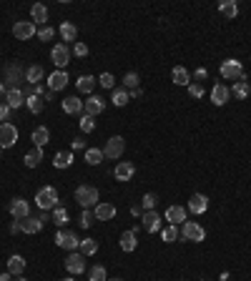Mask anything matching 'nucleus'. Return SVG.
I'll return each instance as SVG.
<instances>
[{"label": "nucleus", "mask_w": 251, "mask_h": 281, "mask_svg": "<svg viewBox=\"0 0 251 281\" xmlns=\"http://www.w3.org/2000/svg\"><path fill=\"white\" fill-rule=\"evenodd\" d=\"M83 108H86V113L88 116H98V113H103L106 111V101H103L100 96H88L86 101H83Z\"/></svg>", "instance_id": "nucleus-14"}, {"label": "nucleus", "mask_w": 251, "mask_h": 281, "mask_svg": "<svg viewBox=\"0 0 251 281\" xmlns=\"http://www.w3.org/2000/svg\"><path fill=\"white\" fill-rule=\"evenodd\" d=\"M219 10H221L228 20L239 15V5H236V0H221V3H219Z\"/></svg>", "instance_id": "nucleus-35"}, {"label": "nucleus", "mask_w": 251, "mask_h": 281, "mask_svg": "<svg viewBox=\"0 0 251 281\" xmlns=\"http://www.w3.org/2000/svg\"><path fill=\"white\" fill-rule=\"evenodd\" d=\"M123 151H126V138L123 136H111L106 141V148H103V156L111 158V161H118L123 156Z\"/></svg>", "instance_id": "nucleus-5"}, {"label": "nucleus", "mask_w": 251, "mask_h": 281, "mask_svg": "<svg viewBox=\"0 0 251 281\" xmlns=\"http://www.w3.org/2000/svg\"><path fill=\"white\" fill-rule=\"evenodd\" d=\"M241 76H246V73H244V66H241V60L228 58V60L221 63V78H226V80H239Z\"/></svg>", "instance_id": "nucleus-6"}, {"label": "nucleus", "mask_w": 251, "mask_h": 281, "mask_svg": "<svg viewBox=\"0 0 251 281\" xmlns=\"http://www.w3.org/2000/svg\"><path fill=\"white\" fill-rule=\"evenodd\" d=\"M60 38H63V43H75V38H78V28L73 26V23H63L60 26Z\"/></svg>", "instance_id": "nucleus-31"}, {"label": "nucleus", "mask_w": 251, "mask_h": 281, "mask_svg": "<svg viewBox=\"0 0 251 281\" xmlns=\"http://www.w3.org/2000/svg\"><path fill=\"white\" fill-rule=\"evenodd\" d=\"M171 80H174L176 85H191V73H188L183 66H176V68L171 71Z\"/></svg>", "instance_id": "nucleus-29"}, {"label": "nucleus", "mask_w": 251, "mask_h": 281, "mask_svg": "<svg viewBox=\"0 0 251 281\" xmlns=\"http://www.w3.org/2000/svg\"><path fill=\"white\" fill-rule=\"evenodd\" d=\"M66 269L75 276V274H83L86 271V256H83L80 251H71L66 256Z\"/></svg>", "instance_id": "nucleus-12"}, {"label": "nucleus", "mask_w": 251, "mask_h": 281, "mask_svg": "<svg viewBox=\"0 0 251 281\" xmlns=\"http://www.w3.org/2000/svg\"><path fill=\"white\" fill-rule=\"evenodd\" d=\"M0 93H8V91H5V83H0Z\"/></svg>", "instance_id": "nucleus-57"}, {"label": "nucleus", "mask_w": 251, "mask_h": 281, "mask_svg": "<svg viewBox=\"0 0 251 281\" xmlns=\"http://www.w3.org/2000/svg\"><path fill=\"white\" fill-rule=\"evenodd\" d=\"M18 143V128L13 123H0V148H13Z\"/></svg>", "instance_id": "nucleus-10"}, {"label": "nucleus", "mask_w": 251, "mask_h": 281, "mask_svg": "<svg viewBox=\"0 0 251 281\" xmlns=\"http://www.w3.org/2000/svg\"><path fill=\"white\" fill-rule=\"evenodd\" d=\"M156 204H158L156 193H143V199H141V208H143V211H153Z\"/></svg>", "instance_id": "nucleus-46"}, {"label": "nucleus", "mask_w": 251, "mask_h": 281, "mask_svg": "<svg viewBox=\"0 0 251 281\" xmlns=\"http://www.w3.org/2000/svg\"><path fill=\"white\" fill-rule=\"evenodd\" d=\"M53 35H55V30H53L50 26H40V28H38V38H40V40H50Z\"/></svg>", "instance_id": "nucleus-49"}, {"label": "nucleus", "mask_w": 251, "mask_h": 281, "mask_svg": "<svg viewBox=\"0 0 251 281\" xmlns=\"http://www.w3.org/2000/svg\"><path fill=\"white\" fill-rule=\"evenodd\" d=\"M25 105H28L30 113H40V111H43V98L35 96V93H28L25 96Z\"/></svg>", "instance_id": "nucleus-38"}, {"label": "nucleus", "mask_w": 251, "mask_h": 281, "mask_svg": "<svg viewBox=\"0 0 251 281\" xmlns=\"http://www.w3.org/2000/svg\"><path fill=\"white\" fill-rule=\"evenodd\" d=\"M40 229H43V221L38 216H28L25 221H20V231L23 233H40Z\"/></svg>", "instance_id": "nucleus-27"}, {"label": "nucleus", "mask_w": 251, "mask_h": 281, "mask_svg": "<svg viewBox=\"0 0 251 281\" xmlns=\"http://www.w3.org/2000/svg\"><path fill=\"white\" fill-rule=\"evenodd\" d=\"M228 98H231V91L226 88V83H216L211 88V103L214 105H226Z\"/></svg>", "instance_id": "nucleus-17"}, {"label": "nucleus", "mask_w": 251, "mask_h": 281, "mask_svg": "<svg viewBox=\"0 0 251 281\" xmlns=\"http://www.w3.org/2000/svg\"><path fill=\"white\" fill-rule=\"evenodd\" d=\"M98 83L103 85V88H108V91H113V85H116V78H113L111 73H100V76H98Z\"/></svg>", "instance_id": "nucleus-47"}, {"label": "nucleus", "mask_w": 251, "mask_h": 281, "mask_svg": "<svg viewBox=\"0 0 251 281\" xmlns=\"http://www.w3.org/2000/svg\"><path fill=\"white\" fill-rule=\"evenodd\" d=\"M231 96H236V98H241V101H246L249 98V93H251V85H249V80H246V76H241L239 80H234V85L231 88Z\"/></svg>", "instance_id": "nucleus-22"}, {"label": "nucleus", "mask_w": 251, "mask_h": 281, "mask_svg": "<svg viewBox=\"0 0 251 281\" xmlns=\"http://www.w3.org/2000/svg\"><path fill=\"white\" fill-rule=\"evenodd\" d=\"M35 204H38L40 211H53L58 206V191L53 186H43L35 193Z\"/></svg>", "instance_id": "nucleus-2"}, {"label": "nucleus", "mask_w": 251, "mask_h": 281, "mask_svg": "<svg viewBox=\"0 0 251 281\" xmlns=\"http://www.w3.org/2000/svg\"><path fill=\"white\" fill-rule=\"evenodd\" d=\"M88 281H108V276H106V266H100V264L91 266V269H88Z\"/></svg>", "instance_id": "nucleus-41"}, {"label": "nucleus", "mask_w": 251, "mask_h": 281, "mask_svg": "<svg viewBox=\"0 0 251 281\" xmlns=\"http://www.w3.org/2000/svg\"><path fill=\"white\" fill-rule=\"evenodd\" d=\"M96 80H98V78H93V76H80V78L75 80V88H78L80 93H91V91L96 88Z\"/></svg>", "instance_id": "nucleus-33"}, {"label": "nucleus", "mask_w": 251, "mask_h": 281, "mask_svg": "<svg viewBox=\"0 0 251 281\" xmlns=\"http://www.w3.org/2000/svg\"><path fill=\"white\" fill-rule=\"evenodd\" d=\"M18 231H20V221H13L10 224V233H18Z\"/></svg>", "instance_id": "nucleus-54"}, {"label": "nucleus", "mask_w": 251, "mask_h": 281, "mask_svg": "<svg viewBox=\"0 0 251 281\" xmlns=\"http://www.w3.org/2000/svg\"><path fill=\"white\" fill-rule=\"evenodd\" d=\"M71 55H73V51L66 46V43H55L53 51H50V60L58 66V71H66V66L71 63Z\"/></svg>", "instance_id": "nucleus-3"}, {"label": "nucleus", "mask_w": 251, "mask_h": 281, "mask_svg": "<svg viewBox=\"0 0 251 281\" xmlns=\"http://www.w3.org/2000/svg\"><path fill=\"white\" fill-rule=\"evenodd\" d=\"M73 55L86 58V55H88V46H86V43H80V40H75V43H73Z\"/></svg>", "instance_id": "nucleus-48"}, {"label": "nucleus", "mask_w": 251, "mask_h": 281, "mask_svg": "<svg viewBox=\"0 0 251 281\" xmlns=\"http://www.w3.org/2000/svg\"><path fill=\"white\" fill-rule=\"evenodd\" d=\"M10 111H13V108L3 101V103H0V123H5L8 121V116H10Z\"/></svg>", "instance_id": "nucleus-51"}, {"label": "nucleus", "mask_w": 251, "mask_h": 281, "mask_svg": "<svg viewBox=\"0 0 251 281\" xmlns=\"http://www.w3.org/2000/svg\"><path fill=\"white\" fill-rule=\"evenodd\" d=\"M78 251H80L83 256H93V254L98 251V241H96V239H80Z\"/></svg>", "instance_id": "nucleus-40"}, {"label": "nucleus", "mask_w": 251, "mask_h": 281, "mask_svg": "<svg viewBox=\"0 0 251 281\" xmlns=\"http://www.w3.org/2000/svg\"><path fill=\"white\" fill-rule=\"evenodd\" d=\"M78 126H80V131H83V133H93V128H96V121H93V116L83 113V116H80V121H78Z\"/></svg>", "instance_id": "nucleus-45"}, {"label": "nucleus", "mask_w": 251, "mask_h": 281, "mask_svg": "<svg viewBox=\"0 0 251 281\" xmlns=\"http://www.w3.org/2000/svg\"><path fill=\"white\" fill-rule=\"evenodd\" d=\"M71 163H73V153H71V151H58L55 158H53V166L55 168H68Z\"/></svg>", "instance_id": "nucleus-36"}, {"label": "nucleus", "mask_w": 251, "mask_h": 281, "mask_svg": "<svg viewBox=\"0 0 251 281\" xmlns=\"http://www.w3.org/2000/svg\"><path fill=\"white\" fill-rule=\"evenodd\" d=\"M43 76H46L43 66H30V68L25 71V80H28L30 85H38L40 80H43Z\"/></svg>", "instance_id": "nucleus-32"}, {"label": "nucleus", "mask_w": 251, "mask_h": 281, "mask_svg": "<svg viewBox=\"0 0 251 281\" xmlns=\"http://www.w3.org/2000/svg\"><path fill=\"white\" fill-rule=\"evenodd\" d=\"M63 281H75V279H63Z\"/></svg>", "instance_id": "nucleus-60"}, {"label": "nucleus", "mask_w": 251, "mask_h": 281, "mask_svg": "<svg viewBox=\"0 0 251 281\" xmlns=\"http://www.w3.org/2000/svg\"><path fill=\"white\" fill-rule=\"evenodd\" d=\"M30 20H33V23H38V26H46V20H48V8H46L43 3H35V5L30 8Z\"/></svg>", "instance_id": "nucleus-28"}, {"label": "nucleus", "mask_w": 251, "mask_h": 281, "mask_svg": "<svg viewBox=\"0 0 251 281\" xmlns=\"http://www.w3.org/2000/svg\"><path fill=\"white\" fill-rule=\"evenodd\" d=\"M93 213H96V221H111L113 216H116V206H113V204H106V201H100V204L93 208Z\"/></svg>", "instance_id": "nucleus-20"}, {"label": "nucleus", "mask_w": 251, "mask_h": 281, "mask_svg": "<svg viewBox=\"0 0 251 281\" xmlns=\"http://www.w3.org/2000/svg\"><path fill=\"white\" fill-rule=\"evenodd\" d=\"M103 148H88L86 151V163L88 166H98V163H103Z\"/></svg>", "instance_id": "nucleus-39"}, {"label": "nucleus", "mask_w": 251, "mask_h": 281, "mask_svg": "<svg viewBox=\"0 0 251 281\" xmlns=\"http://www.w3.org/2000/svg\"><path fill=\"white\" fill-rule=\"evenodd\" d=\"M40 161H43V148H33V151H28V153L23 156L25 168H35Z\"/></svg>", "instance_id": "nucleus-30"}, {"label": "nucleus", "mask_w": 251, "mask_h": 281, "mask_svg": "<svg viewBox=\"0 0 251 281\" xmlns=\"http://www.w3.org/2000/svg\"><path fill=\"white\" fill-rule=\"evenodd\" d=\"M118 246L126 251V254H131V251H136V246H138V239H136V231L133 229H128V231H123L121 233V241H118Z\"/></svg>", "instance_id": "nucleus-21"}, {"label": "nucleus", "mask_w": 251, "mask_h": 281, "mask_svg": "<svg viewBox=\"0 0 251 281\" xmlns=\"http://www.w3.org/2000/svg\"><path fill=\"white\" fill-rule=\"evenodd\" d=\"M166 221L174 224V226L183 224L186 221V208L183 206H169V208H166Z\"/></svg>", "instance_id": "nucleus-23"}, {"label": "nucleus", "mask_w": 251, "mask_h": 281, "mask_svg": "<svg viewBox=\"0 0 251 281\" xmlns=\"http://www.w3.org/2000/svg\"><path fill=\"white\" fill-rule=\"evenodd\" d=\"M203 281H206V279H203Z\"/></svg>", "instance_id": "nucleus-62"}, {"label": "nucleus", "mask_w": 251, "mask_h": 281, "mask_svg": "<svg viewBox=\"0 0 251 281\" xmlns=\"http://www.w3.org/2000/svg\"><path fill=\"white\" fill-rule=\"evenodd\" d=\"M60 108H63V113H68V116H78L83 111V101L78 96H68L66 101H60Z\"/></svg>", "instance_id": "nucleus-19"}, {"label": "nucleus", "mask_w": 251, "mask_h": 281, "mask_svg": "<svg viewBox=\"0 0 251 281\" xmlns=\"http://www.w3.org/2000/svg\"><path fill=\"white\" fill-rule=\"evenodd\" d=\"M188 93H191L194 98H201L203 96V85L201 83H191V85H188Z\"/></svg>", "instance_id": "nucleus-50"}, {"label": "nucleus", "mask_w": 251, "mask_h": 281, "mask_svg": "<svg viewBox=\"0 0 251 281\" xmlns=\"http://www.w3.org/2000/svg\"><path fill=\"white\" fill-rule=\"evenodd\" d=\"M0 151H3V148H0Z\"/></svg>", "instance_id": "nucleus-61"}, {"label": "nucleus", "mask_w": 251, "mask_h": 281, "mask_svg": "<svg viewBox=\"0 0 251 281\" xmlns=\"http://www.w3.org/2000/svg\"><path fill=\"white\" fill-rule=\"evenodd\" d=\"M15 281H28V279H25V276H18V279H15Z\"/></svg>", "instance_id": "nucleus-58"}, {"label": "nucleus", "mask_w": 251, "mask_h": 281, "mask_svg": "<svg viewBox=\"0 0 251 281\" xmlns=\"http://www.w3.org/2000/svg\"><path fill=\"white\" fill-rule=\"evenodd\" d=\"M194 78H196V80H203V78H208V71H206V68H199V71L194 73Z\"/></svg>", "instance_id": "nucleus-52"}, {"label": "nucleus", "mask_w": 251, "mask_h": 281, "mask_svg": "<svg viewBox=\"0 0 251 281\" xmlns=\"http://www.w3.org/2000/svg\"><path fill=\"white\" fill-rule=\"evenodd\" d=\"M8 211H10V216H13L15 221H25L28 216H30V204H28L25 199L15 196V199L8 204Z\"/></svg>", "instance_id": "nucleus-8"}, {"label": "nucleus", "mask_w": 251, "mask_h": 281, "mask_svg": "<svg viewBox=\"0 0 251 281\" xmlns=\"http://www.w3.org/2000/svg\"><path fill=\"white\" fill-rule=\"evenodd\" d=\"M30 141L35 143V148H43V146H48V141H50V131L46 126H38L35 131H33V136H30Z\"/></svg>", "instance_id": "nucleus-25"}, {"label": "nucleus", "mask_w": 251, "mask_h": 281, "mask_svg": "<svg viewBox=\"0 0 251 281\" xmlns=\"http://www.w3.org/2000/svg\"><path fill=\"white\" fill-rule=\"evenodd\" d=\"M108 281H123V279H108Z\"/></svg>", "instance_id": "nucleus-59"}, {"label": "nucleus", "mask_w": 251, "mask_h": 281, "mask_svg": "<svg viewBox=\"0 0 251 281\" xmlns=\"http://www.w3.org/2000/svg\"><path fill=\"white\" fill-rule=\"evenodd\" d=\"M68 73L66 71H53L50 76H48V88H50V93H55V91H63L68 85Z\"/></svg>", "instance_id": "nucleus-15"}, {"label": "nucleus", "mask_w": 251, "mask_h": 281, "mask_svg": "<svg viewBox=\"0 0 251 281\" xmlns=\"http://www.w3.org/2000/svg\"><path fill=\"white\" fill-rule=\"evenodd\" d=\"M55 244H58L60 249H66V251H75V249L80 246V239H78L73 231H58V233H55Z\"/></svg>", "instance_id": "nucleus-11"}, {"label": "nucleus", "mask_w": 251, "mask_h": 281, "mask_svg": "<svg viewBox=\"0 0 251 281\" xmlns=\"http://www.w3.org/2000/svg\"><path fill=\"white\" fill-rule=\"evenodd\" d=\"M181 236L186 241H203L206 239V231H203V226L201 224H196V221H183L181 224Z\"/></svg>", "instance_id": "nucleus-7"}, {"label": "nucleus", "mask_w": 251, "mask_h": 281, "mask_svg": "<svg viewBox=\"0 0 251 281\" xmlns=\"http://www.w3.org/2000/svg\"><path fill=\"white\" fill-rule=\"evenodd\" d=\"M50 219H53V224H55V226H66L71 216H68V211H66V208H63V206L58 204V206L53 208V213H50Z\"/></svg>", "instance_id": "nucleus-37"}, {"label": "nucleus", "mask_w": 251, "mask_h": 281, "mask_svg": "<svg viewBox=\"0 0 251 281\" xmlns=\"http://www.w3.org/2000/svg\"><path fill=\"white\" fill-rule=\"evenodd\" d=\"M13 35L18 40H30L33 35H38V28L33 20H18V23L13 26Z\"/></svg>", "instance_id": "nucleus-9"}, {"label": "nucleus", "mask_w": 251, "mask_h": 281, "mask_svg": "<svg viewBox=\"0 0 251 281\" xmlns=\"http://www.w3.org/2000/svg\"><path fill=\"white\" fill-rule=\"evenodd\" d=\"M5 103H8V105L13 108V111H15V108L25 105V93L20 91V88H13V91H8V93H5Z\"/></svg>", "instance_id": "nucleus-26"}, {"label": "nucleus", "mask_w": 251, "mask_h": 281, "mask_svg": "<svg viewBox=\"0 0 251 281\" xmlns=\"http://www.w3.org/2000/svg\"><path fill=\"white\" fill-rule=\"evenodd\" d=\"M161 239H163L166 244H174V241L178 239V226L169 224V226H166V229H161Z\"/></svg>", "instance_id": "nucleus-42"}, {"label": "nucleus", "mask_w": 251, "mask_h": 281, "mask_svg": "<svg viewBox=\"0 0 251 281\" xmlns=\"http://www.w3.org/2000/svg\"><path fill=\"white\" fill-rule=\"evenodd\" d=\"M206 208H208V199L203 196V193H194V196L188 199V211L191 213L201 216V213H206Z\"/></svg>", "instance_id": "nucleus-18"}, {"label": "nucleus", "mask_w": 251, "mask_h": 281, "mask_svg": "<svg viewBox=\"0 0 251 281\" xmlns=\"http://www.w3.org/2000/svg\"><path fill=\"white\" fill-rule=\"evenodd\" d=\"M73 196H75V204H80L83 208H96V206L100 204V201H98V188H93V186H86V183H83V186H78Z\"/></svg>", "instance_id": "nucleus-1"}, {"label": "nucleus", "mask_w": 251, "mask_h": 281, "mask_svg": "<svg viewBox=\"0 0 251 281\" xmlns=\"http://www.w3.org/2000/svg\"><path fill=\"white\" fill-rule=\"evenodd\" d=\"M3 73H5V88H8V91L18 88V85H20V83L25 80V71L20 68L18 63H8V66H5V71H3Z\"/></svg>", "instance_id": "nucleus-4"}, {"label": "nucleus", "mask_w": 251, "mask_h": 281, "mask_svg": "<svg viewBox=\"0 0 251 281\" xmlns=\"http://www.w3.org/2000/svg\"><path fill=\"white\" fill-rule=\"evenodd\" d=\"M141 224H143L146 233L161 231V213H158V211H146V213L141 216Z\"/></svg>", "instance_id": "nucleus-13"}, {"label": "nucleus", "mask_w": 251, "mask_h": 281, "mask_svg": "<svg viewBox=\"0 0 251 281\" xmlns=\"http://www.w3.org/2000/svg\"><path fill=\"white\" fill-rule=\"evenodd\" d=\"M0 281H13V274H8V271H3V274H0Z\"/></svg>", "instance_id": "nucleus-55"}, {"label": "nucleus", "mask_w": 251, "mask_h": 281, "mask_svg": "<svg viewBox=\"0 0 251 281\" xmlns=\"http://www.w3.org/2000/svg\"><path fill=\"white\" fill-rule=\"evenodd\" d=\"M128 101H131V93L126 91V88H113V93H111V103H113V105L123 108Z\"/></svg>", "instance_id": "nucleus-34"}, {"label": "nucleus", "mask_w": 251, "mask_h": 281, "mask_svg": "<svg viewBox=\"0 0 251 281\" xmlns=\"http://www.w3.org/2000/svg\"><path fill=\"white\" fill-rule=\"evenodd\" d=\"M93 221H96V213H93L91 208H83V211H80V216H78V224H80L83 229H91V226H93Z\"/></svg>", "instance_id": "nucleus-43"}, {"label": "nucleus", "mask_w": 251, "mask_h": 281, "mask_svg": "<svg viewBox=\"0 0 251 281\" xmlns=\"http://www.w3.org/2000/svg\"><path fill=\"white\" fill-rule=\"evenodd\" d=\"M138 80H141V78H138V73H136V71H128V73L123 76V88H126V91L138 88Z\"/></svg>", "instance_id": "nucleus-44"}, {"label": "nucleus", "mask_w": 251, "mask_h": 281, "mask_svg": "<svg viewBox=\"0 0 251 281\" xmlns=\"http://www.w3.org/2000/svg\"><path fill=\"white\" fill-rule=\"evenodd\" d=\"M8 274H13V276H20L25 271V258L20 256V254H13L10 258H8V269H5Z\"/></svg>", "instance_id": "nucleus-24"}, {"label": "nucleus", "mask_w": 251, "mask_h": 281, "mask_svg": "<svg viewBox=\"0 0 251 281\" xmlns=\"http://www.w3.org/2000/svg\"><path fill=\"white\" fill-rule=\"evenodd\" d=\"M131 213H133V216H143V208H141V206H133Z\"/></svg>", "instance_id": "nucleus-56"}, {"label": "nucleus", "mask_w": 251, "mask_h": 281, "mask_svg": "<svg viewBox=\"0 0 251 281\" xmlns=\"http://www.w3.org/2000/svg\"><path fill=\"white\" fill-rule=\"evenodd\" d=\"M128 93H131V98H141V96H143L141 88H133V91H128Z\"/></svg>", "instance_id": "nucleus-53"}, {"label": "nucleus", "mask_w": 251, "mask_h": 281, "mask_svg": "<svg viewBox=\"0 0 251 281\" xmlns=\"http://www.w3.org/2000/svg\"><path fill=\"white\" fill-rule=\"evenodd\" d=\"M133 174H136V166H133L131 161H121V163L116 166V171H113L116 181H121V183L131 181V179H133Z\"/></svg>", "instance_id": "nucleus-16"}]
</instances>
